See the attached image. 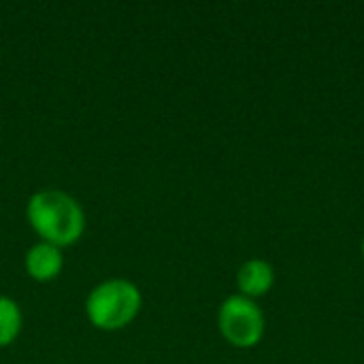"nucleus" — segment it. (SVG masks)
I'll return each instance as SVG.
<instances>
[{
	"mask_svg": "<svg viewBox=\"0 0 364 364\" xmlns=\"http://www.w3.org/2000/svg\"><path fill=\"white\" fill-rule=\"evenodd\" d=\"M26 267H28V273L38 279V282H45V279H51L60 273L62 269V254L55 245L51 243H38L34 245L28 256H26Z\"/></svg>",
	"mask_w": 364,
	"mask_h": 364,
	"instance_id": "4",
	"label": "nucleus"
},
{
	"mask_svg": "<svg viewBox=\"0 0 364 364\" xmlns=\"http://www.w3.org/2000/svg\"><path fill=\"white\" fill-rule=\"evenodd\" d=\"M222 335L239 348L256 346L264 331V320L260 309L245 296H230L220 309Z\"/></svg>",
	"mask_w": 364,
	"mask_h": 364,
	"instance_id": "3",
	"label": "nucleus"
},
{
	"mask_svg": "<svg viewBox=\"0 0 364 364\" xmlns=\"http://www.w3.org/2000/svg\"><path fill=\"white\" fill-rule=\"evenodd\" d=\"M85 307L92 324L105 331H115L126 326L136 316L141 294L126 279H109L92 290Z\"/></svg>",
	"mask_w": 364,
	"mask_h": 364,
	"instance_id": "2",
	"label": "nucleus"
},
{
	"mask_svg": "<svg viewBox=\"0 0 364 364\" xmlns=\"http://www.w3.org/2000/svg\"><path fill=\"white\" fill-rule=\"evenodd\" d=\"M273 284V269L264 260H250L239 271V288L247 296L264 294Z\"/></svg>",
	"mask_w": 364,
	"mask_h": 364,
	"instance_id": "5",
	"label": "nucleus"
},
{
	"mask_svg": "<svg viewBox=\"0 0 364 364\" xmlns=\"http://www.w3.org/2000/svg\"><path fill=\"white\" fill-rule=\"evenodd\" d=\"M19 326H21L19 307L11 299L0 296V346H9L17 337Z\"/></svg>",
	"mask_w": 364,
	"mask_h": 364,
	"instance_id": "6",
	"label": "nucleus"
},
{
	"mask_svg": "<svg viewBox=\"0 0 364 364\" xmlns=\"http://www.w3.org/2000/svg\"><path fill=\"white\" fill-rule=\"evenodd\" d=\"M363 252H364V245H363Z\"/></svg>",
	"mask_w": 364,
	"mask_h": 364,
	"instance_id": "7",
	"label": "nucleus"
},
{
	"mask_svg": "<svg viewBox=\"0 0 364 364\" xmlns=\"http://www.w3.org/2000/svg\"><path fill=\"white\" fill-rule=\"evenodd\" d=\"M28 220L51 245H68L83 232V211L75 198L58 190H43L28 203Z\"/></svg>",
	"mask_w": 364,
	"mask_h": 364,
	"instance_id": "1",
	"label": "nucleus"
}]
</instances>
